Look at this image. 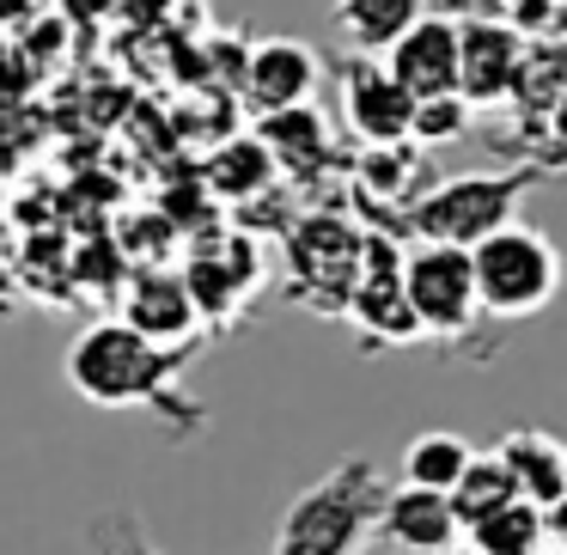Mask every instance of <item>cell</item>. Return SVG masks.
<instances>
[{
    "instance_id": "2e32d148",
    "label": "cell",
    "mask_w": 567,
    "mask_h": 555,
    "mask_svg": "<svg viewBox=\"0 0 567 555\" xmlns=\"http://www.w3.org/2000/svg\"><path fill=\"white\" fill-rule=\"evenodd\" d=\"M372 537L391 543V549H403V555H440L445 543H457L452 501H445L440 489H415V482H403V489H384L379 531H372Z\"/></svg>"
},
{
    "instance_id": "5bb4252c",
    "label": "cell",
    "mask_w": 567,
    "mask_h": 555,
    "mask_svg": "<svg viewBox=\"0 0 567 555\" xmlns=\"http://www.w3.org/2000/svg\"><path fill=\"white\" fill-rule=\"evenodd\" d=\"M379 62L391 68V80L409 92V99H440V92H457V19L427 7L415 25H403L391 43H384Z\"/></svg>"
},
{
    "instance_id": "7c38bea8",
    "label": "cell",
    "mask_w": 567,
    "mask_h": 555,
    "mask_svg": "<svg viewBox=\"0 0 567 555\" xmlns=\"http://www.w3.org/2000/svg\"><path fill=\"white\" fill-rule=\"evenodd\" d=\"M116 294H123V311H116V318L135 323L147 342L172 348V354H189V348L202 342V311H196V299H189L177 263H135Z\"/></svg>"
},
{
    "instance_id": "44dd1931",
    "label": "cell",
    "mask_w": 567,
    "mask_h": 555,
    "mask_svg": "<svg viewBox=\"0 0 567 555\" xmlns=\"http://www.w3.org/2000/svg\"><path fill=\"white\" fill-rule=\"evenodd\" d=\"M513 476H506V464L494 452H470V464L457 470V482L445 489V501H452V518H457V537H464V525H476L482 513H494L501 501H513Z\"/></svg>"
},
{
    "instance_id": "ffe728a7",
    "label": "cell",
    "mask_w": 567,
    "mask_h": 555,
    "mask_svg": "<svg viewBox=\"0 0 567 555\" xmlns=\"http://www.w3.org/2000/svg\"><path fill=\"white\" fill-rule=\"evenodd\" d=\"M433 0H336V31L348 38V50L379 55L384 43L396 38L403 25H415Z\"/></svg>"
},
{
    "instance_id": "603a6c76",
    "label": "cell",
    "mask_w": 567,
    "mask_h": 555,
    "mask_svg": "<svg viewBox=\"0 0 567 555\" xmlns=\"http://www.w3.org/2000/svg\"><path fill=\"white\" fill-rule=\"evenodd\" d=\"M470 104L457 92H440V99H415V116H409V141L415 147H452V141L470 135Z\"/></svg>"
},
{
    "instance_id": "8fae6325",
    "label": "cell",
    "mask_w": 567,
    "mask_h": 555,
    "mask_svg": "<svg viewBox=\"0 0 567 555\" xmlns=\"http://www.w3.org/2000/svg\"><path fill=\"white\" fill-rule=\"evenodd\" d=\"M336 92H342V129L354 147H384V141H409V116L415 99L391 80V68L379 55L348 50L336 62Z\"/></svg>"
},
{
    "instance_id": "4316f807",
    "label": "cell",
    "mask_w": 567,
    "mask_h": 555,
    "mask_svg": "<svg viewBox=\"0 0 567 555\" xmlns=\"http://www.w3.org/2000/svg\"><path fill=\"white\" fill-rule=\"evenodd\" d=\"M50 0H0V31H19L25 19H38Z\"/></svg>"
},
{
    "instance_id": "484cf974",
    "label": "cell",
    "mask_w": 567,
    "mask_h": 555,
    "mask_svg": "<svg viewBox=\"0 0 567 555\" xmlns=\"http://www.w3.org/2000/svg\"><path fill=\"white\" fill-rule=\"evenodd\" d=\"M62 7V19L74 31H99V25H111L116 13H123V0H55Z\"/></svg>"
},
{
    "instance_id": "f546056e",
    "label": "cell",
    "mask_w": 567,
    "mask_h": 555,
    "mask_svg": "<svg viewBox=\"0 0 567 555\" xmlns=\"http://www.w3.org/2000/svg\"><path fill=\"white\" fill-rule=\"evenodd\" d=\"M537 555H567V549H561V543H543V549H537Z\"/></svg>"
},
{
    "instance_id": "7402d4cb",
    "label": "cell",
    "mask_w": 567,
    "mask_h": 555,
    "mask_svg": "<svg viewBox=\"0 0 567 555\" xmlns=\"http://www.w3.org/2000/svg\"><path fill=\"white\" fill-rule=\"evenodd\" d=\"M470 452L476 445L470 440H457V433H445V428H433V433H415V440L403 445V482H415V489H452L457 482V470L470 464Z\"/></svg>"
},
{
    "instance_id": "7a4b0ae2",
    "label": "cell",
    "mask_w": 567,
    "mask_h": 555,
    "mask_svg": "<svg viewBox=\"0 0 567 555\" xmlns=\"http://www.w3.org/2000/svg\"><path fill=\"white\" fill-rule=\"evenodd\" d=\"M384 489H391V476L372 458L348 452L306 494H293V506L275 525V555H367Z\"/></svg>"
},
{
    "instance_id": "9a60e30c",
    "label": "cell",
    "mask_w": 567,
    "mask_h": 555,
    "mask_svg": "<svg viewBox=\"0 0 567 555\" xmlns=\"http://www.w3.org/2000/svg\"><path fill=\"white\" fill-rule=\"evenodd\" d=\"M323 86V62L311 43L299 38H262V43H245V62H238V99L257 111H281V104H299V99H318Z\"/></svg>"
},
{
    "instance_id": "83f0119b",
    "label": "cell",
    "mask_w": 567,
    "mask_h": 555,
    "mask_svg": "<svg viewBox=\"0 0 567 555\" xmlns=\"http://www.w3.org/2000/svg\"><path fill=\"white\" fill-rule=\"evenodd\" d=\"M13 299H19V281H13V257H7V245H0V318L13 311Z\"/></svg>"
},
{
    "instance_id": "d6986e66",
    "label": "cell",
    "mask_w": 567,
    "mask_h": 555,
    "mask_svg": "<svg viewBox=\"0 0 567 555\" xmlns=\"http://www.w3.org/2000/svg\"><path fill=\"white\" fill-rule=\"evenodd\" d=\"M464 543L476 555H537L543 543H561V537L549 531V506L513 494V501H501L494 513H482L476 525H464Z\"/></svg>"
},
{
    "instance_id": "277c9868",
    "label": "cell",
    "mask_w": 567,
    "mask_h": 555,
    "mask_svg": "<svg viewBox=\"0 0 567 555\" xmlns=\"http://www.w3.org/2000/svg\"><path fill=\"white\" fill-rule=\"evenodd\" d=\"M360 238H367V226L348 208H336V202H306V208L293 214V226L281 233L287 299L318 311V318H330V323H342L348 287H354V275H360Z\"/></svg>"
},
{
    "instance_id": "ba28073f",
    "label": "cell",
    "mask_w": 567,
    "mask_h": 555,
    "mask_svg": "<svg viewBox=\"0 0 567 555\" xmlns=\"http://www.w3.org/2000/svg\"><path fill=\"white\" fill-rule=\"evenodd\" d=\"M342 323H354L360 348L421 342L415 318H409V299H403V233L367 226V238H360V275H354V287H348Z\"/></svg>"
},
{
    "instance_id": "5b68a950",
    "label": "cell",
    "mask_w": 567,
    "mask_h": 555,
    "mask_svg": "<svg viewBox=\"0 0 567 555\" xmlns=\"http://www.w3.org/2000/svg\"><path fill=\"white\" fill-rule=\"evenodd\" d=\"M543 177L525 165H506V172H464V177H440V184L421 189V202L409 208L403 233L409 238H433V245H476L482 233L506 226L525 196Z\"/></svg>"
},
{
    "instance_id": "4fadbf2b",
    "label": "cell",
    "mask_w": 567,
    "mask_h": 555,
    "mask_svg": "<svg viewBox=\"0 0 567 555\" xmlns=\"http://www.w3.org/2000/svg\"><path fill=\"white\" fill-rule=\"evenodd\" d=\"M518 50H525V31H513L501 13H457V99L470 111H501Z\"/></svg>"
},
{
    "instance_id": "cb8c5ba5",
    "label": "cell",
    "mask_w": 567,
    "mask_h": 555,
    "mask_svg": "<svg viewBox=\"0 0 567 555\" xmlns=\"http://www.w3.org/2000/svg\"><path fill=\"white\" fill-rule=\"evenodd\" d=\"M86 543H92V555H165L159 537L141 525L135 506H111V513H99L92 531H86Z\"/></svg>"
},
{
    "instance_id": "8992f818",
    "label": "cell",
    "mask_w": 567,
    "mask_h": 555,
    "mask_svg": "<svg viewBox=\"0 0 567 555\" xmlns=\"http://www.w3.org/2000/svg\"><path fill=\"white\" fill-rule=\"evenodd\" d=\"M184 263H177V275H184L189 299H196L202 311V330H226V323H238V311L250 306V294L262 287V250L250 233H238L233 220H208L196 226V233H184Z\"/></svg>"
},
{
    "instance_id": "6da1fadb",
    "label": "cell",
    "mask_w": 567,
    "mask_h": 555,
    "mask_svg": "<svg viewBox=\"0 0 567 555\" xmlns=\"http://www.w3.org/2000/svg\"><path fill=\"white\" fill-rule=\"evenodd\" d=\"M189 354H172V348L147 342L135 323L123 318H92L86 330L68 342V384L86 397L92 409H153V415L177 421L196 433L202 428V403H189L184 384H177V367Z\"/></svg>"
},
{
    "instance_id": "d4e9b609",
    "label": "cell",
    "mask_w": 567,
    "mask_h": 555,
    "mask_svg": "<svg viewBox=\"0 0 567 555\" xmlns=\"http://www.w3.org/2000/svg\"><path fill=\"white\" fill-rule=\"evenodd\" d=\"M501 19L525 38H561L567 31V0H501Z\"/></svg>"
},
{
    "instance_id": "ac0fdd59",
    "label": "cell",
    "mask_w": 567,
    "mask_h": 555,
    "mask_svg": "<svg viewBox=\"0 0 567 555\" xmlns=\"http://www.w3.org/2000/svg\"><path fill=\"white\" fill-rule=\"evenodd\" d=\"M202 189H208L220 208H238L245 196H257L262 184H275V160H269V147H262L250 129H238V135H220L208 147V160H202Z\"/></svg>"
},
{
    "instance_id": "3957f363",
    "label": "cell",
    "mask_w": 567,
    "mask_h": 555,
    "mask_svg": "<svg viewBox=\"0 0 567 555\" xmlns=\"http://www.w3.org/2000/svg\"><path fill=\"white\" fill-rule=\"evenodd\" d=\"M464 250H470V275H476V306L494 323L537 318L555 299V287H561V250L549 245V233H537L518 214Z\"/></svg>"
},
{
    "instance_id": "f1b7e54d",
    "label": "cell",
    "mask_w": 567,
    "mask_h": 555,
    "mask_svg": "<svg viewBox=\"0 0 567 555\" xmlns=\"http://www.w3.org/2000/svg\"><path fill=\"white\" fill-rule=\"evenodd\" d=\"M440 555H476V549H470V543H464V537H457V543H445V549H440Z\"/></svg>"
},
{
    "instance_id": "30bf717a",
    "label": "cell",
    "mask_w": 567,
    "mask_h": 555,
    "mask_svg": "<svg viewBox=\"0 0 567 555\" xmlns=\"http://www.w3.org/2000/svg\"><path fill=\"white\" fill-rule=\"evenodd\" d=\"M250 135L269 147L275 172H281L287 184H299L311 202H318V177L348 165V147L336 141L330 116H323L311 99L281 104V111H257V116H250Z\"/></svg>"
},
{
    "instance_id": "9c48e42d",
    "label": "cell",
    "mask_w": 567,
    "mask_h": 555,
    "mask_svg": "<svg viewBox=\"0 0 567 555\" xmlns=\"http://www.w3.org/2000/svg\"><path fill=\"white\" fill-rule=\"evenodd\" d=\"M342 177H348V202H354L360 226H391V233H403L409 208L433 184V165H427V147H415V141H384V147L348 153Z\"/></svg>"
},
{
    "instance_id": "52a82bcc",
    "label": "cell",
    "mask_w": 567,
    "mask_h": 555,
    "mask_svg": "<svg viewBox=\"0 0 567 555\" xmlns=\"http://www.w3.org/2000/svg\"><path fill=\"white\" fill-rule=\"evenodd\" d=\"M403 299H409V318H415L421 336H433V342H464L482 323L470 250L433 245V238L403 245Z\"/></svg>"
},
{
    "instance_id": "e0dca14e",
    "label": "cell",
    "mask_w": 567,
    "mask_h": 555,
    "mask_svg": "<svg viewBox=\"0 0 567 555\" xmlns=\"http://www.w3.org/2000/svg\"><path fill=\"white\" fill-rule=\"evenodd\" d=\"M494 458L506 464L513 489L537 506H561L567 501V445L549 428H506L494 440Z\"/></svg>"
}]
</instances>
